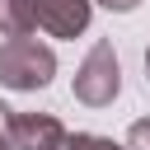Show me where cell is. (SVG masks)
<instances>
[{"mask_svg":"<svg viewBox=\"0 0 150 150\" xmlns=\"http://www.w3.org/2000/svg\"><path fill=\"white\" fill-rule=\"evenodd\" d=\"M127 150H150V117L127 127Z\"/></svg>","mask_w":150,"mask_h":150,"instance_id":"obj_7","label":"cell"},{"mask_svg":"<svg viewBox=\"0 0 150 150\" xmlns=\"http://www.w3.org/2000/svg\"><path fill=\"white\" fill-rule=\"evenodd\" d=\"M70 89H75V98H80L84 108H108V103L122 94V66H117L112 42H94V47L84 52Z\"/></svg>","mask_w":150,"mask_h":150,"instance_id":"obj_2","label":"cell"},{"mask_svg":"<svg viewBox=\"0 0 150 150\" xmlns=\"http://www.w3.org/2000/svg\"><path fill=\"white\" fill-rule=\"evenodd\" d=\"M56 150H127V141H112V136H94V131H66Z\"/></svg>","mask_w":150,"mask_h":150,"instance_id":"obj_6","label":"cell"},{"mask_svg":"<svg viewBox=\"0 0 150 150\" xmlns=\"http://www.w3.org/2000/svg\"><path fill=\"white\" fill-rule=\"evenodd\" d=\"M0 150H14V145H9V136H5V127H0Z\"/></svg>","mask_w":150,"mask_h":150,"instance_id":"obj_9","label":"cell"},{"mask_svg":"<svg viewBox=\"0 0 150 150\" xmlns=\"http://www.w3.org/2000/svg\"><path fill=\"white\" fill-rule=\"evenodd\" d=\"M56 75V52L38 38H5L0 42V84L19 89V94H38L47 89Z\"/></svg>","mask_w":150,"mask_h":150,"instance_id":"obj_1","label":"cell"},{"mask_svg":"<svg viewBox=\"0 0 150 150\" xmlns=\"http://www.w3.org/2000/svg\"><path fill=\"white\" fill-rule=\"evenodd\" d=\"M33 19L52 38H80L94 19V0H33Z\"/></svg>","mask_w":150,"mask_h":150,"instance_id":"obj_4","label":"cell"},{"mask_svg":"<svg viewBox=\"0 0 150 150\" xmlns=\"http://www.w3.org/2000/svg\"><path fill=\"white\" fill-rule=\"evenodd\" d=\"M38 19H33V0H0V33L5 38H23L33 33Z\"/></svg>","mask_w":150,"mask_h":150,"instance_id":"obj_5","label":"cell"},{"mask_svg":"<svg viewBox=\"0 0 150 150\" xmlns=\"http://www.w3.org/2000/svg\"><path fill=\"white\" fill-rule=\"evenodd\" d=\"M98 5H103V9H112V14H131L141 0H98Z\"/></svg>","mask_w":150,"mask_h":150,"instance_id":"obj_8","label":"cell"},{"mask_svg":"<svg viewBox=\"0 0 150 150\" xmlns=\"http://www.w3.org/2000/svg\"><path fill=\"white\" fill-rule=\"evenodd\" d=\"M145 84H150V52H145Z\"/></svg>","mask_w":150,"mask_h":150,"instance_id":"obj_10","label":"cell"},{"mask_svg":"<svg viewBox=\"0 0 150 150\" xmlns=\"http://www.w3.org/2000/svg\"><path fill=\"white\" fill-rule=\"evenodd\" d=\"M0 127H5V136H9V145H14V150H56V145H61V136H66L61 117H52V112L5 108V103H0Z\"/></svg>","mask_w":150,"mask_h":150,"instance_id":"obj_3","label":"cell"}]
</instances>
